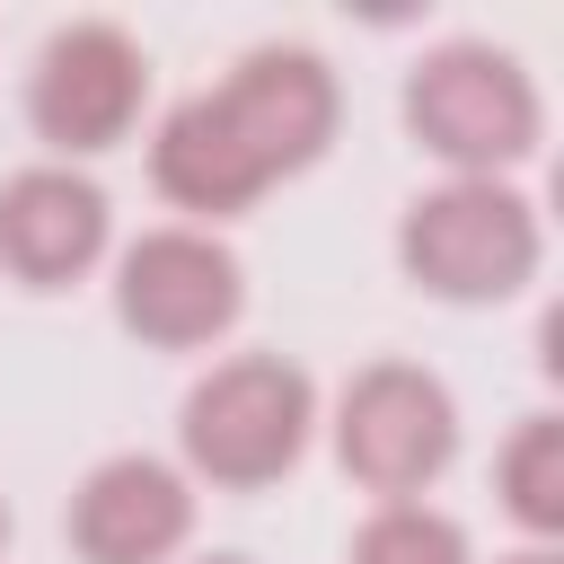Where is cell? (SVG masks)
<instances>
[{
    "label": "cell",
    "mask_w": 564,
    "mask_h": 564,
    "mask_svg": "<svg viewBox=\"0 0 564 564\" xmlns=\"http://www.w3.org/2000/svg\"><path fill=\"white\" fill-rule=\"evenodd\" d=\"M405 132L458 176H494L538 150V88L494 44H441L405 70Z\"/></svg>",
    "instance_id": "obj_4"
},
{
    "label": "cell",
    "mask_w": 564,
    "mask_h": 564,
    "mask_svg": "<svg viewBox=\"0 0 564 564\" xmlns=\"http://www.w3.org/2000/svg\"><path fill=\"white\" fill-rule=\"evenodd\" d=\"M397 264L432 300H511L538 273V212L494 176H449L397 220Z\"/></svg>",
    "instance_id": "obj_3"
},
{
    "label": "cell",
    "mask_w": 564,
    "mask_h": 564,
    "mask_svg": "<svg viewBox=\"0 0 564 564\" xmlns=\"http://www.w3.org/2000/svg\"><path fill=\"white\" fill-rule=\"evenodd\" d=\"M0 538H9V502H0Z\"/></svg>",
    "instance_id": "obj_14"
},
{
    "label": "cell",
    "mask_w": 564,
    "mask_h": 564,
    "mask_svg": "<svg viewBox=\"0 0 564 564\" xmlns=\"http://www.w3.org/2000/svg\"><path fill=\"white\" fill-rule=\"evenodd\" d=\"M238 300H247L238 256L220 238H203V229H150V238L123 247L115 317L141 344H159V352H194V344L229 335L238 326Z\"/></svg>",
    "instance_id": "obj_6"
},
{
    "label": "cell",
    "mask_w": 564,
    "mask_h": 564,
    "mask_svg": "<svg viewBox=\"0 0 564 564\" xmlns=\"http://www.w3.org/2000/svg\"><path fill=\"white\" fill-rule=\"evenodd\" d=\"M106 256V194L70 167H18L0 185V264L35 291L79 282Z\"/></svg>",
    "instance_id": "obj_9"
},
{
    "label": "cell",
    "mask_w": 564,
    "mask_h": 564,
    "mask_svg": "<svg viewBox=\"0 0 564 564\" xmlns=\"http://www.w3.org/2000/svg\"><path fill=\"white\" fill-rule=\"evenodd\" d=\"M335 141V70L300 44L247 53L220 88L185 97L150 141V185L176 212H247L264 185L300 176Z\"/></svg>",
    "instance_id": "obj_1"
},
{
    "label": "cell",
    "mask_w": 564,
    "mask_h": 564,
    "mask_svg": "<svg viewBox=\"0 0 564 564\" xmlns=\"http://www.w3.org/2000/svg\"><path fill=\"white\" fill-rule=\"evenodd\" d=\"M203 564H247V555H203Z\"/></svg>",
    "instance_id": "obj_13"
},
{
    "label": "cell",
    "mask_w": 564,
    "mask_h": 564,
    "mask_svg": "<svg viewBox=\"0 0 564 564\" xmlns=\"http://www.w3.org/2000/svg\"><path fill=\"white\" fill-rule=\"evenodd\" d=\"M62 529L79 546V564H167L194 538V494H185V476L167 458L123 449V458L79 476Z\"/></svg>",
    "instance_id": "obj_8"
},
{
    "label": "cell",
    "mask_w": 564,
    "mask_h": 564,
    "mask_svg": "<svg viewBox=\"0 0 564 564\" xmlns=\"http://www.w3.org/2000/svg\"><path fill=\"white\" fill-rule=\"evenodd\" d=\"M308 423H317L308 370L282 361V352H247V361H220L212 379H194L176 441H185L194 476H212L229 494H256V485H273V476L300 467Z\"/></svg>",
    "instance_id": "obj_2"
},
{
    "label": "cell",
    "mask_w": 564,
    "mask_h": 564,
    "mask_svg": "<svg viewBox=\"0 0 564 564\" xmlns=\"http://www.w3.org/2000/svg\"><path fill=\"white\" fill-rule=\"evenodd\" d=\"M335 458L361 494L379 502H414L449 458H458V405L432 370L414 361H370L352 370L344 405H335Z\"/></svg>",
    "instance_id": "obj_5"
},
{
    "label": "cell",
    "mask_w": 564,
    "mask_h": 564,
    "mask_svg": "<svg viewBox=\"0 0 564 564\" xmlns=\"http://www.w3.org/2000/svg\"><path fill=\"white\" fill-rule=\"evenodd\" d=\"M141 88H150L141 44L123 26H106V18H79V26H62L35 53V70H26V123L53 150H115L132 132V115H141Z\"/></svg>",
    "instance_id": "obj_7"
},
{
    "label": "cell",
    "mask_w": 564,
    "mask_h": 564,
    "mask_svg": "<svg viewBox=\"0 0 564 564\" xmlns=\"http://www.w3.org/2000/svg\"><path fill=\"white\" fill-rule=\"evenodd\" d=\"M352 564H467V529L432 502H379L352 538Z\"/></svg>",
    "instance_id": "obj_11"
},
{
    "label": "cell",
    "mask_w": 564,
    "mask_h": 564,
    "mask_svg": "<svg viewBox=\"0 0 564 564\" xmlns=\"http://www.w3.org/2000/svg\"><path fill=\"white\" fill-rule=\"evenodd\" d=\"M502 564H564V555H546V546H520V555H502Z\"/></svg>",
    "instance_id": "obj_12"
},
{
    "label": "cell",
    "mask_w": 564,
    "mask_h": 564,
    "mask_svg": "<svg viewBox=\"0 0 564 564\" xmlns=\"http://www.w3.org/2000/svg\"><path fill=\"white\" fill-rule=\"evenodd\" d=\"M494 485H502V511H511L529 538H555V529H564V423H555V414H529V423L502 441Z\"/></svg>",
    "instance_id": "obj_10"
}]
</instances>
